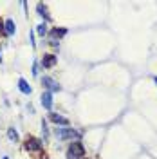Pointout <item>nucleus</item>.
Segmentation results:
<instances>
[{
  "mask_svg": "<svg viewBox=\"0 0 157 159\" xmlns=\"http://www.w3.org/2000/svg\"><path fill=\"white\" fill-rule=\"evenodd\" d=\"M49 118H51V121H54V123H60V125H69V119L63 118V116H60V114H54V112H51Z\"/></svg>",
  "mask_w": 157,
  "mask_h": 159,
  "instance_id": "20e7f679",
  "label": "nucleus"
},
{
  "mask_svg": "<svg viewBox=\"0 0 157 159\" xmlns=\"http://www.w3.org/2000/svg\"><path fill=\"white\" fill-rule=\"evenodd\" d=\"M0 33H4V22H2V20H0ZM4 34H6V33H4Z\"/></svg>",
  "mask_w": 157,
  "mask_h": 159,
  "instance_id": "4468645a",
  "label": "nucleus"
},
{
  "mask_svg": "<svg viewBox=\"0 0 157 159\" xmlns=\"http://www.w3.org/2000/svg\"><path fill=\"white\" fill-rule=\"evenodd\" d=\"M60 138H78V132H74L72 129L61 130V132H60Z\"/></svg>",
  "mask_w": 157,
  "mask_h": 159,
  "instance_id": "1a4fd4ad",
  "label": "nucleus"
},
{
  "mask_svg": "<svg viewBox=\"0 0 157 159\" xmlns=\"http://www.w3.org/2000/svg\"><path fill=\"white\" fill-rule=\"evenodd\" d=\"M7 136H9V139H13V141H16V139H18V134H16V130H13V129L7 130Z\"/></svg>",
  "mask_w": 157,
  "mask_h": 159,
  "instance_id": "f8f14e48",
  "label": "nucleus"
},
{
  "mask_svg": "<svg viewBox=\"0 0 157 159\" xmlns=\"http://www.w3.org/2000/svg\"><path fill=\"white\" fill-rule=\"evenodd\" d=\"M38 11L42 16H45V18H49V15H47V7L43 6V4H38Z\"/></svg>",
  "mask_w": 157,
  "mask_h": 159,
  "instance_id": "9b49d317",
  "label": "nucleus"
},
{
  "mask_svg": "<svg viewBox=\"0 0 157 159\" xmlns=\"http://www.w3.org/2000/svg\"><path fill=\"white\" fill-rule=\"evenodd\" d=\"M2 159H9V157H2Z\"/></svg>",
  "mask_w": 157,
  "mask_h": 159,
  "instance_id": "2eb2a0df",
  "label": "nucleus"
},
{
  "mask_svg": "<svg viewBox=\"0 0 157 159\" xmlns=\"http://www.w3.org/2000/svg\"><path fill=\"white\" fill-rule=\"evenodd\" d=\"M24 147H25V150H29V152H34V150H40L42 143H40V139L33 138V136H27L25 141H24Z\"/></svg>",
  "mask_w": 157,
  "mask_h": 159,
  "instance_id": "f03ea898",
  "label": "nucleus"
},
{
  "mask_svg": "<svg viewBox=\"0 0 157 159\" xmlns=\"http://www.w3.org/2000/svg\"><path fill=\"white\" fill-rule=\"evenodd\" d=\"M4 27H6V29H4L6 34H13V33H15V22H13V20H6V22H4Z\"/></svg>",
  "mask_w": 157,
  "mask_h": 159,
  "instance_id": "0eeeda50",
  "label": "nucleus"
},
{
  "mask_svg": "<svg viewBox=\"0 0 157 159\" xmlns=\"http://www.w3.org/2000/svg\"><path fill=\"white\" fill-rule=\"evenodd\" d=\"M42 65L43 67H54L56 65V56L54 54H43V58H42Z\"/></svg>",
  "mask_w": 157,
  "mask_h": 159,
  "instance_id": "7ed1b4c3",
  "label": "nucleus"
},
{
  "mask_svg": "<svg viewBox=\"0 0 157 159\" xmlns=\"http://www.w3.org/2000/svg\"><path fill=\"white\" fill-rule=\"evenodd\" d=\"M42 105L45 109H51L52 107V96H51V92H43L42 94Z\"/></svg>",
  "mask_w": 157,
  "mask_h": 159,
  "instance_id": "39448f33",
  "label": "nucleus"
},
{
  "mask_svg": "<svg viewBox=\"0 0 157 159\" xmlns=\"http://www.w3.org/2000/svg\"><path fill=\"white\" fill-rule=\"evenodd\" d=\"M85 156V148H83V145L79 143V141H74V143H70L69 150H67V159H79Z\"/></svg>",
  "mask_w": 157,
  "mask_h": 159,
  "instance_id": "f257e3e1",
  "label": "nucleus"
},
{
  "mask_svg": "<svg viewBox=\"0 0 157 159\" xmlns=\"http://www.w3.org/2000/svg\"><path fill=\"white\" fill-rule=\"evenodd\" d=\"M65 33H67V29H63V27H61V29H52L51 31V34H52V36H65Z\"/></svg>",
  "mask_w": 157,
  "mask_h": 159,
  "instance_id": "9d476101",
  "label": "nucleus"
},
{
  "mask_svg": "<svg viewBox=\"0 0 157 159\" xmlns=\"http://www.w3.org/2000/svg\"><path fill=\"white\" fill-rule=\"evenodd\" d=\"M45 33H47V25H45V24H40V25H38V34L43 36Z\"/></svg>",
  "mask_w": 157,
  "mask_h": 159,
  "instance_id": "ddd939ff",
  "label": "nucleus"
},
{
  "mask_svg": "<svg viewBox=\"0 0 157 159\" xmlns=\"http://www.w3.org/2000/svg\"><path fill=\"white\" fill-rule=\"evenodd\" d=\"M18 89L22 90L24 94H31V87L27 85V81H25L24 78H20V80H18Z\"/></svg>",
  "mask_w": 157,
  "mask_h": 159,
  "instance_id": "423d86ee",
  "label": "nucleus"
},
{
  "mask_svg": "<svg viewBox=\"0 0 157 159\" xmlns=\"http://www.w3.org/2000/svg\"><path fill=\"white\" fill-rule=\"evenodd\" d=\"M42 83H43V85H45L47 89H52V90H60V85H56V83H54V81H52V80H51V78H43V80H42Z\"/></svg>",
  "mask_w": 157,
  "mask_h": 159,
  "instance_id": "6e6552de",
  "label": "nucleus"
}]
</instances>
